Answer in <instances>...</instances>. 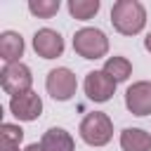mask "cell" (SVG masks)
Returning a JSON list of instances; mask_svg holds the SVG:
<instances>
[{
    "label": "cell",
    "mask_w": 151,
    "mask_h": 151,
    "mask_svg": "<svg viewBox=\"0 0 151 151\" xmlns=\"http://www.w3.org/2000/svg\"><path fill=\"white\" fill-rule=\"evenodd\" d=\"M111 24L123 35H137L146 26V9L139 0H118L111 7Z\"/></svg>",
    "instance_id": "obj_1"
},
{
    "label": "cell",
    "mask_w": 151,
    "mask_h": 151,
    "mask_svg": "<svg viewBox=\"0 0 151 151\" xmlns=\"http://www.w3.org/2000/svg\"><path fill=\"white\" fill-rule=\"evenodd\" d=\"M80 137L90 146H104L113 137V123L106 113L92 111L80 120Z\"/></svg>",
    "instance_id": "obj_2"
},
{
    "label": "cell",
    "mask_w": 151,
    "mask_h": 151,
    "mask_svg": "<svg viewBox=\"0 0 151 151\" xmlns=\"http://www.w3.org/2000/svg\"><path fill=\"white\" fill-rule=\"evenodd\" d=\"M73 50L83 59H101L109 52V38L99 28H80L73 35Z\"/></svg>",
    "instance_id": "obj_3"
},
{
    "label": "cell",
    "mask_w": 151,
    "mask_h": 151,
    "mask_svg": "<svg viewBox=\"0 0 151 151\" xmlns=\"http://www.w3.org/2000/svg\"><path fill=\"white\" fill-rule=\"evenodd\" d=\"M0 85L7 94L12 97H19V94H26L31 92V85H33V76H31V68L21 61H14V64H5V68L0 71Z\"/></svg>",
    "instance_id": "obj_4"
},
{
    "label": "cell",
    "mask_w": 151,
    "mask_h": 151,
    "mask_svg": "<svg viewBox=\"0 0 151 151\" xmlns=\"http://www.w3.org/2000/svg\"><path fill=\"white\" fill-rule=\"evenodd\" d=\"M45 87L50 92L52 99L57 101H66L76 94L78 90V80H76V73L66 66H59V68H52L47 73V80H45Z\"/></svg>",
    "instance_id": "obj_5"
},
{
    "label": "cell",
    "mask_w": 151,
    "mask_h": 151,
    "mask_svg": "<svg viewBox=\"0 0 151 151\" xmlns=\"http://www.w3.org/2000/svg\"><path fill=\"white\" fill-rule=\"evenodd\" d=\"M125 106L132 116H149L151 113V83L149 80L132 83L125 92Z\"/></svg>",
    "instance_id": "obj_6"
},
{
    "label": "cell",
    "mask_w": 151,
    "mask_h": 151,
    "mask_svg": "<svg viewBox=\"0 0 151 151\" xmlns=\"http://www.w3.org/2000/svg\"><path fill=\"white\" fill-rule=\"evenodd\" d=\"M116 92V80L104 71H90L85 76V94L92 101H109Z\"/></svg>",
    "instance_id": "obj_7"
},
{
    "label": "cell",
    "mask_w": 151,
    "mask_h": 151,
    "mask_svg": "<svg viewBox=\"0 0 151 151\" xmlns=\"http://www.w3.org/2000/svg\"><path fill=\"white\" fill-rule=\"evenodd\" d=\"M33 50L42 59H57L64 52V38L52 28H40L33 35Z\"/></svg>",
    "instance_id": "obj_8"
},
{
    "label": "cell",
    "mask_w": 151,
    "mask_h": 151,
    "mask_svg": "<svg viewBox=\"0 0 151 151\" xmlns=\"http://www.w3.org/2000/svg\"><path fill=\"white\" fill-rule=\"evenodd\" d=\"M9 111H12V116L19 118V120H35V118L42 113V99L31 90V92H26V94L12 97Z\"/></svg>",
    "instance_id": "obj_9"
},
{
    "label": "cell",
    "mask_w": 151,
    "mask_h": 151,
    "mask_svg": "<svg viewBox=\"0 0 151 151\" xmlns=\"http://www.w3.org/2000/svg\"><path fill=\"white\" fill-rule=\"evenodd\" d=\"M21 54H24V38L17 31L0 33V57H2V61L14 64V61H19Z\"/></svg>",
    "instance_id": "obj_10"
},
{
    "label": "cell",
    "mask_w": 151,
    "mask_h": 151,
    "mask_svg": "<svg viewBox=\"0 0 151 151\" xmlns=\"http://www.w3.org/2000/svg\"><path fill=\"white\" fill-rule=\"evenodd\" d=\"M42 151H73V137L64 127H50L40 139Z\"/></svg>",
    "instance_id": "obj_11"
},
{
    "label": "cell",
    "mask_w": 151,
    "mask_h": 151,
    "mask_svg": "<svg viewBox=\"0 0 151 151\" xmlns=\"http://www.w3.org/2000/svg\"><path fill=\"white\" fill-rule=\"evenodd\" d=\"M120 149L123 151H151V134L139 127H125L120 132Z\"/></svg>",
    "instance_id": "obj_12"
},
{
    "label": "cell",
    "mask_w": 151,
    "mask_h": 151,
    "mask_svg": "<svg viewBox=\"0 0 151 151\" xmlns=\"http://www.w3.org/2000/svg\"><path fill=\"white\" fill-rule=\"evenodd\" d=\"M101 71H104L106 76H111L116 83H123V80H127L130 73H132V64H130L125 57H109Z\"/></svg>",
    "instance_id": "obj_13"
},
{
    "label": "cell",
    "mask_w": 151,
    "mask_h": 151,
    "mask_svg": "<svg viewBox=\"0 0 151 151\" xmlns=\"http://www.w3.org/2000/svg\"><path fill=\"white\" fill-rule=\"evenodd\" d=\"M68 12L73 19L87 21L99 12V0H68Z\"/></svg>",
    "instance_id": "obj_14"
},
{
    "label": "cell",
    "mask_w": 151,
    "mask_h": 151,
    "mask_svg": "<svg viewBox=\"0 0 151 151\" xmlns=\"http://www.w3.org/2000/svg\"><path fill=\"white\" fill-rule=\"evenodd\" d=\"M28 12L40 17V19H50V17H54L59 12V0H31Z\"/></svg>",
    "instance_id": "obj_15"
},
{
    "label": "cell",
    "mask_w": 151,
    "mask_h": 151,
    "mask_svg": "<svg viewBox=\"0 0 151 151\" xmlns=\"http://www.w3.org/2000/svg\"><path fill=\"white\" fill-rule=\"evenodd\" d=\"M21 139H24V130L19 125H12V123H2L0 125V142L21 144Z\"/></svg>",
    "instance_id": "obj_16"
},
{
    "label": "cell",
    "mask_w": 151,
    "mask_h": 151,
    "mask_svg": "<svg viewBox=\"0 0 151 151\" xmlns=\"http://www.w3.org/2000/svg\"><path fill=\"white\" fill-rule=\"evenodd\" d=\"M0 151H19V144H9V142H0Z\"/></svg>",
    "instance_id": "obj_17"
},
{
    "label": "cell",
    "mask_w": 151,
    "mask_h": 151,
    "mask_svg": "<svg viewBox=\"0 0 151 151\" xmlns=\"http://www.w3.org/2000/svg\"><path fill=\"white\" fill-rule=\"evenodd\" d=\"M24 151H42V146H40V144H28Z\"/></svg>",
    "instance_id": "obj_18"
},
{
    "label": "cell",
    "mask_w": 151,
    "mask_h": 151,
    "mask_svg": "<svg viewBox=\"0 0 151 151\" xmlns=\"http://www.w3.org/2000/svg\"><path fill=\"white\" fill-rule=\"evenodd\" d=\"M144 47H146V50H149V52H151V33H149V35H146V38H144Z\"/></svg>",
    "instance_id": "obj_19"
}]
</instances>
